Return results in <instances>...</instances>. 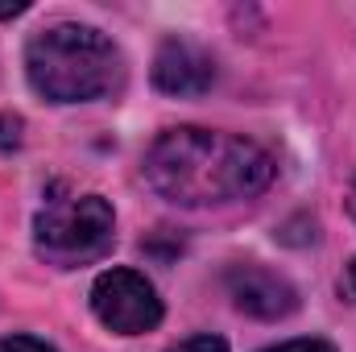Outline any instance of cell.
<instances>
[{
    "label": "cell",
    "instance_id": "10",
    "mask_svg": "<svg viewBox=\"0 0 356 352\" xmlns=\"http://www.w3.org/2000/svg\"><path fill=\"white\" fill-rule=\"evenodd\" d=\"M13 145H21V120L0 112V150H13Z\"/></svg>",
    "mask_w": 356,
    "mask_h": 352
},
{
    "label": "cell",
    "instance_id": "5",
    "mask_svg": "<svg viewBox=\"0 0 356 352\" xmlns=\"http://www.w3.org/2000/svg\"><path fill=\"white\" fill-rule=\"evenodd\" d=\"M224 286L232 303L253 319H286L298 311V290L266 265H232Z\"/></svg>",
    "mask_w": 356,
    "mask_h": 352
},
{
    "label": "cell",
    "instance_id": "3",
    "mask_svg": "<svg viewBox=\"0 0 356 352\" xmlns=\"http://www.w3.org/2000/svg\"><path fill=\"white\" fill-rule=\"evenodd\" d=\"M116 216L104 195H71L50 199L33 220V249L38 257L58 269H79L99 262L112 249Z\"/></svg>",
    "mask_w": 356,
    "mask_h": 352
},
{
    "label": "cell",
    "instance_id": "1",
    "mask_svg": "<svg viewBox=\"0 0 356 352\" xmlns=\"http://www.w3.org/2000/svg\"><path fill=\"white\" fill-rule=\"evenodd\" d=\"M273 154L266 145L211 129H170L141 162L145 182L178 207H207L253 199L273 182Z\"/></svg>",
    "mask_w": 356,
    "mask_h": 352
},
{
    "label": "cell",
    "instance_id": "7",
    "mask_svg": "<svg viewBox=\"0 0 356 352\" xmlns=\"http://www.w3.org/2000/svg\"><path fill=\"white\" fill-rule=\"evenodd\" d=\"M0 352H54V349L46 340H38V336H4Z\"/></svg>",
    "mask_w": 356,
    "mask_h": 352
},
{
    "label": "cell",
    "instance_id": "2",
    "mask_svg": "<svg viewBox=\"0 0 356 352\" xmlns=\"http://www.w3.org/2000/svg\"><path fill=\"white\" fill-rule=\"evenodd\" d=\"M25 75L29 88L50 104H88L120 88L124 58L99 29L63 21L29 38Z\"/></svg>",
    "mask_w": 356,
    "mask_h": 352
},
{
    "label": "cell",
    "instance_id": "6",
    "mask_svg": "<svg viewBox=\"0 0 356 352\" xmlns=\"http://www.w3.org/2000/svg\"><path fill=\"white\" fill-rule=\"evenodd\" d=\"M216 83V63L203 46L186 38H166L154 58V88L166 95H203Z\"/></svg>",
    "mask_w": 356,
    "mask_h": 352
},
{
    "label": "cell",
    "instance_id": "8",
    "mask_svg": "<svg viewBox=\"0 0 356 352\" xmlns=\"http://www.w3.org/2000/svg\"><path fill=\"white\" fill-rule=\"evenodd\" d=\"M170 352H228V344H224L220 336H191V340L175 344Z\"/></svg>",
    "mask_w": 356,
    "mask_h": 352
},
{
    "label": "cell",
    "instance_id": "11",
    "mask_svg": "<svg viewBox=\"0 0 356 352\" xmlns=\"http://www.w3.org/2000/svg\"><path fill=\"white\" fill-rule=\"evenodd\" d=\"M29 8V0H0V21H13Z\"/></svg>",
    "mask_w": 356,
    "mask_h": 352
},
{
    "label": "cell",
    "instance_id": "13",
    "mask_svg": "<svg viewBox=\"0 0 356 352\" xmlns=\"http://www.w3.org/2000/svg\"><path fill=\"white\" fill-rule=\"evenodd\" d=\"M348 211H353V220H356V182H353V191H348Z\"/></svg>",
    "mask_w": 356,
    "mask_h": 352
},
{
    "label": "cell",
    "instance_id": "12",
    "mask_svg": "<svg viewBox=\"0 0 356 352\" xmlns=\"http://www.w3.org/2000/svg\"><path fill=\"white\" fill-rule=\"evenodd\" d=\"M340 290H344V294L356 303V257H353V265L344 269V278H340Z\"/></svg>",
    "mask_w": 356,
    "mask_h": 352
},
{
    "label": "cell",
    "instance_id": "9",
    "mask_svg": "<svg viewBox=\"0 0 356 352\" xmlns=\"http://www.w3.org/2000/svg\"><path fill=\"white\" fill-rule=\"evenodd\" d=\"M266 352H336L327 340H315V336H302V340H286V344H273Z\"/></svg>",
    "mask_w": 356,
    "mask_h": 352
},
{
    "label": "cell",
    "instance_id": "4",
    "mask_svg": "<svg viewBox=\"0 0 356 352\" xmlns=\"http://www.w3.org/2000/svg\"><path fill=\"white\" fill-rule=\"evenodd\" d=\"M91 311L116 336H141L162 323V298L137 269H104L91 282Z\"/></svg>",
    "mask_w": 356,
    "mask_h": 352
}]
</instances>
